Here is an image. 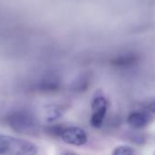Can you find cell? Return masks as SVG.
Instances as JSON below:
<instances>
[{
    "label": "cell",
    "mask_w": 155,
    "mask_h": 155,
    "mask_svg": "<svg viewBox=\"0 0 155 155\" xmlns=\"http://www.w3.org/2000/svg\"><path fill=\"white\" fill-rule=\"evenodd\" d=\"M37 153V146L31 142L0 134V155H32Z\"/></svg>",
    "instance_id": "6da1fadb"
},
{
    "label": "cell",
    "mask_w": 155,
    "mask_h": 155,
    "mask_svg": "<svg viewBox=\"0 0 155 155\" xmlns=\"http://www.w3.org/2000/svg\"><path fill=\"white\" fill-rule=\"evenodd\" d=\"M9 126L19 134H31L37 128V121L35 117L25 110H18L9 114L7 118Z\"/></svg>",
    "instance_id": "7a4b0ae2"
},
{
    "label": "cell",
    "mask_w": 155,
    "mask_h": 155,
    "mask_svg": "<svg viewBox=\"0 0 155 155\" xmlns=\"http://www.w3.org/2000/svg\"><path fill=\"white\" fill-rule=\"evenodd\" d=\"M59 135L65 143L73 146H83L88 140L86 132L78 126H67L61 128Z\"/></svg>",
    "instance_id": "3957f363"
},
{
    "label": "cell",
    "mask_w": 155,
    "mask_h": 155,
    "mask_svg": "<svg viewBox=\"0 0 155 155\" xmlns=\"http://www.w3.org/2000/svg\"><path fill=\"white\" fill-rule=\"evenodd\" d=\"M151 120L150 114L146 111H134L131 113L127 118L130 126L134 129H143L146 127Z\"/></svg>",
    "instance_id": "277c9868"
},
{
    "label": "cell",
    "mask_w": 155,
    "mask_h": 155,
    "mask_svg": "<svg viewBox=\"0 0 155 155\" xmlns=\"http://www.w3.org/2000/svg\"><path fill=\"white\" fill-rule=\"evenodd\" d=\"M93 115L91 118V124L94 128H100L104 121L106 112H107V106H104L95 110H93Z\"/></svg>",
    "instance_id": "5b68a950"
},
{
    "label": "cell",
    "mask_w": 155,
    "mask_h": 155,
    "mask_svg": "<svg viewBox=\"0 0 155 155\" xmlns=\"http://www.w3.org/2000/svg\"><path fill=\"white\" fill-rule=\"evenodd\" d=\"M136 152L135 150L129 146V145H120L114 149L113 152V154L114 155H133Z\"/></svg>",
    "instance_id": "8992f818"
}]
</instances>
